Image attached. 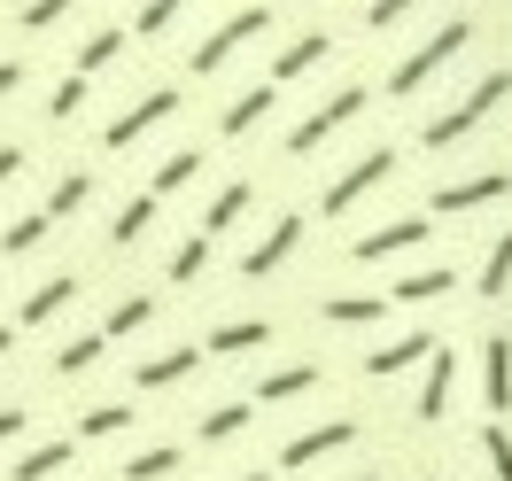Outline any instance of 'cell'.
Listing matches in <instances>:
<instances>
[{
  "mask_svg": "<svg viewBox=\"0 0 512 481\" xmlns=\"http://www.w3.org/2000/svg\"><path fill=\"white\" fill-rule=\"evenodd\" d=\"M125 427H132V404H94V412H78V443H109Z\"/></svg>",
  "mask_w": 512,
  "mask_h": 481,
  "instance_id": "31",
  "label": "cell"
},
{
  "mask_svg": "<svg viewBox=\"0 0 512 481\" xmlns=\"http://www.w3.org/2000/svg\"><path fill=\"white\" fill-rule=\"evenodd\" d=\"M86 94H94V78H78V70H70L63 86H55V94H47V117H55V125H70V117H78V109H86Z\"/></svg>",
  "mask_w": 512,
  "mask_h": 481,
  "instance_id": "37",
  "label": "cell"
},
{
  "mask_svg": "<svg viewBox=\"0 0 512 481\" xmlns=\"http://www.w3.org/2000/svg\"><path fill=\"white\" fill-rule=\"evenodd\" d=\"M357 443V419H326V427H303V435H288L280 443V474H303V466H319V458H334V450Z\"/></svg>",
  "mask_w": 512,
  "mask_h": 481,
  "instance_id": "13",
  "label": "cell"
},
{
  "mask_svg": "<svg viewBox=\"0 0 512 481\" xmlns=\"http://www.w3.org/2000/svg\"><path fill=\"white\" fill-rule=\"evenodd\" d=\"M194 171H202V148H171V156L156 163V179H148V194L163 202V194H179V187H187Z\"/></svg>",
  "mask_w": 512,
  "mask_h": 481,
  "instance_id": "28",
  "label": "cell"
},
{
  "mask_svg": "<svg viewBox=\"0 0 512 481\" xmlns=\"http://www.w3.org/2000/svg\"><path fill=\"white\" fill-rule=\"evenodd\" d=\"M481 458H489V474H497V481H512V427H505V419L481 427Z\"/></svg>",
  "mask_w": 512,
  "mask_h": 481,
  "instance_id": "38",
  "label": "cell"
},
{
  "mask_svg": "<svg viewBox=\"0 0 512 481\" xmlns=\"http://www.w3.org/2000/svg\"><path fill=\"white\" fill-rule=\"evenodd\" d=\"M24 427H32V412H0V443H16Z\"/></svg>",
  "mask_w": 512,
  "mask_h": 481,
  "instance_id": "42",
  "label": "cell"
},
{
  "mask_svg": "<svg viewBox=\"0 0 512 481\" xmlns=\"http://www.w3.org/2000/svg\"><path fill=\"white\" fill-rule=\"evenodd\" d=\"M249 412L256 404H210V412H202V443H233V435L249 427Z\"/></svg>",
  "mask_w": 512,
  "mask_h": 481,
  "instance_id": "33",
  "label": "cell"
},
{
  "mask_svg": "<svg viewBox=\"0 0 512 481\" xmlns=\"http://www.w3.org/2000/svg\"><path fill=\"white\" fill-rule=\"evenodd\" d=\"M249 202H256L249 179H225V187L210 194V210H202V233H210V241H218V233H233V225L249 218Z\"/></svg>",
  "mask_w": 512,
  "mask_h": 481,
  "instance_id": "21",
  "label": "cell"
},
{
  "mask_svg": "<svg viewBox=\"0 0 512 481\" xmlns=\"http://www.w3.org/2000/svg\"><path fill=\"white\" fill-rule=\"evenodd\" d=\"M16 171H24V148H16V140H0V187H8Z\"/></svg>",
  "mask_w": 512,
  "mask_h": 481,
  "instance_id": "41",
  "label": "cell"
},
{
  "mask_svg": "<svg viewBox=\"0 0 512 481\" xmlns=\"http://www.w3.org/2000/svg\"><path fill=\"white\" fill-rule=\"evenodd\" d=\"M435 202V218H474V210H489V202H512V171H466V179H443V187L427 194Z\"/></svg>",
  "mask_w": 512,
  "mask_h": 481,
  "instance_id": "8",
  "label": "cell"
},
{
  "mask_svg": "<svg viewBox=\"0 0 512 481\" xmlns=\"http://www.w3.org/2000/svg\"><path fill=\"white\" fill-rule=\"evenodd\" d=\"M419 481H435V474H419Z\"/></svg>",
  "mask_w": 512,
  "mask_h": 481,
  "instance_id": "47",
  "label": "cell"
},
{
  "mask_svg": "<svg viewBox=\"0 0 512 481\" xmlns=\"http://www.w3.org/2000/svg\"><path fill=\"white\" fill-rule=\"evenodd\" d=\"M474 288H481V303H505V295H512V225L489 233V257H481Z\"/></svg>",
  "mask_w": 512,
  "mask_h": 481,
  "instance_id": "19",
  "label": "cell"
},
{
  "mask_svg": "<svg viewBox=\"0 0 512 481\" xmlns=\"http://www.w3.org/2000/svg\"><path fill=\"white\" fill-rule=\"evenodd\" d=\"M86 202H94V171H63V179H55V194H47V218L63 225V218H78Z\"/></svg>",
  "mask_w": 512,
  "mask_h": 481,
  "instance_id": "25",
  "label": "cell"
},
{
  "mask_svg": "<svg viewBox=\"0 0 512 481\" xmlns=\"http://www.w3.org/2000/svg\"><path fill=\"white\" fill-rule=\"evenodd\" d=\"M350 481H381V474H350Z\"/></svg>",
  "mask_w": 512,
  "mask_h": 481,
  "instance_id": "46",
  "label": "cell"
},
{
  "mask_svg": "<svg viewBox=\"0 0 512 481\" xmlns=\"http://www.w3.org/2000/svg\"><path fill=\"white\" fill-rule=\"evenodd\" d=\"M512 101V70H489V78H474L466 94L450 101V109H435L427 125H419V148L427 156H443V148H466L474 132H489V117Z\"/></svg>",
  "mask_w": 512,
  "mask_h": 481,
  "instance_id": "1",
  "label": "cell"
},
{
  "mask_svg": "<svg viewBox=\"0 0 512 481\" xmlns=\"http://www.w3.org/2000/svg\"><path fill=\"white\" fill-rule=\"evenodd\" d=\"M458 288V264H412L396 288H388V303H435V295Z\"/></svg>",
  "mask_w": 512,
  "mask_h": 481,
  "instance_id": "20",
  "label": "cell"
},
{
  "mask_svg": "<svg viewBox=\"0 0 512 481\" xmlns=\"http://www.w3.org/2000/svg\"><path fill=\"white\" fill-rule=\"evenodd\" d=\"M101 350H109V334H78V342H63V350H55V373H63V381H78V373H86V365H101Z\"/></svg>",
  "mask_w": 512,
  "mask_h": 481,
  "instance_id": "32",
  "label": "cell"
},
{
  "mask_svg": "<svg viewBox=\"0 0 512 481\" xmlns=\"http://www.w3.org/2000/svg\"><path fill=\"white\" fill-rule=\"evenodd\" d=\"M8 350H16V326H0V357H8Z\"/></svg>",
  "mask_w": 512,
  "mask_h": 481,
  "instance_id": "44",
  "label": "cell"
},
{
  "mask_svg": "<svg viewBox=\"0 0 512 481\" xmlns=\"http://www.w3.org/2000/svg\"><path fill=\"white\" fill-rule=\"evenodd\" d=\"M481 412L512 419V334H505V326L481 334Z\"/></svg>",
  "mask_w": 512,
  "mask_h": 481,
  "instance_id": "9",
  "label": "cell"
},
{
  "mask_svg": "<svg viewBox=\"0 0 512 481\" xmlns=\"http://www.w3.org/2000/svg\"><path fill=\"white\" fill-rule=\"evenodd\" d=\"M319 319L326 326H381L388 319V295H326Z\"/></svg>",
  "mask_w": 512,
  "mask_h": 481,
  "instance_id": "24",
  "label": "cell"
},
{
  "mask_svg": "<svg viewBox=\"0 0 512 481\" xmlns=\"http://www.w3.org/2000/svg\"><path fill=\"white\" fill-rule=\"evenodd\" d=\"M474 32H481L474 16H450V24H435V32H427L412 55H404V63L388 70V101H412L419 86H435V78H443V70L458 63L466 47H474Z\"/></svg>",
  "mask_w": 512,
  "mask_h": 481,
  "instance_id": "2",
  "label": "cell"
},
{
  "mask_svg": "<svg viewBox=\"0 0 512 481\" xmlns=\"http://www.w3.org/2000/svg\"><path fill=\"white\" fill-rule=\"evenodd\" d=\"M388 179H396V148H365L357 163H342V171L326 179V194H319V218H350L357 202H365L373 187H388Z\"/></svg>",
  "mask_w": 512,
  "mask_h": 481,
  "instance_id": "4",
  "label": "cell"
},
{
  "mask_svg": "<svg viewBox=\"0 0 512 481\" xmlns=\"http://www.w3.org/2000/svg\"><path fill=\"white\" fill-rule=\"evenodd\" d=\"M419 0H365V32H396V24H412Z\"/></svg>",
  "mask_w": 512,
  "mask_h": 481,
  "instance_id": "39",
  "label": "cell"
},
{
  "mask_svg": "<svg viewBox=\"0 0 512 481\" xmlns=\"http://www.w3.org/2000/svg\"><path fill=\"white\" fill-rule=\"evenodd\" d=\"M427 233H435L427 218H388V225H373V233H357V241H350V264L412 257V249H427Z\"/></svg>",
  "mask_w": 512,
  "mask_h": 481,
  "instance_id": "12",
  "label": "cell"
},
{
  "mask_svg": "<svg viewBox=\"0 0 512 481\" xmlns=\"http://www.w3.org/2000/svg\"><path fill=\"white\" fill-rule=\"evenodd\" d=\"M63 16H70V0H24V8H16V24H24V32H55Z\"/></svg>",
  "mask_w": 512,
  "mask_h": 481,
  "instance_id": "40",
  "label": "cell"
},
{
  "mask_svg": "<svg viewBox=\"0 0 512 481\" xmlns=\"http://www.w3.org/2000/svg\"><path fill=\"white\" fill-rule=\"evenodd\" d=\"M148 225H156V194H132L125 210L109 218V249H132V241H140Z\"/></svg>",
  "mask_w": 512,
  "mask_h": 481,
  "instance_id": "26",
  "label": "cell"
},
{
  "mask_svg": "<svg viewBox=\"0 0 512 481\" xmlns=\"http://www.w3.org/2000/svg\"><path fill=\"white\" fill-rule=\"evenodd\" d=\"M171 474H179V450H171V443L132 450V466H125V481H171Z\"/></svg>",
  "mask_w": 512,
  "mask_h": 481,
  "instance_id": "34",
  "label": "cell"
},
{
  "mask_svg": "<svg viewBox=\"0 0 512 481\" xmlns=\"http://www.w3.org/2000/svg\"><path fill=\"white\" fill-rule=\"evenodd\" d=\"M24 78H32V70H24V63H0V101L16 94V86H24Z\"/></svg>",
  "mask_w": 512,
  "mask_h": 481,
  "instance_id": "43",
  "label": "cell"
},
{
  "mask_svg": "<svg viewBox=\"0 0 512 481\" xmlns=\"http://www.w3.org/2000/svg\"><path fill=\"white\" fill-rule=\"evenodd\" d=\"M70 295H78V272H55V280H39L32 295H24V311H16V326H47L55 311H63Z\"/></svg>",
  "mask_w": 512,
  "mask_h": 481,
  "instance_id": "22",
  "label": "cell"
},
{
  "mask_svg": "<svg viewBox=\"0 0 512 481\" xmlns=\"http://www.w3.org/2000/svg\"><path fill=\"white\" fill-rule=\"evenodd\" d=\"M326 55H334V39H326V32H303V39H288V47L272 55V70H264V78H272V86H295V78H311Z\"/></svg>",
  "mask_w": 512,
  "mask_h": 481,
  "instance_id": "15",
  "label": "cell"
},
{
  "mask_svg": "<svg viewBox=\"0 0 512 481\" xmlns=\"http://www.w3.org/2000/svg\"><path fill=\"white\" fill-rule=\"evenodd\" d=\"M241 481H272V474H241Z\"/></svg>",
  "mask_w": 512,
  "mask_h": 481,
  "instance_id": "45",
  "label": "cell"
},
{
  "mask_svg": "<svg viewBox=\"0 0 512 481\" xmlns=\"http://www.w3.org/2000/svg\"><path fill=\"white\" fill-rule=\"evenodd\" d=\"M365 109H373V86H357V78H350V86H334L319 109H303V117L288 125V156H295V163H303V156H319L326 140H334L342 125H357Z\"/></svg>",
  "mask_w": 512,
  "mask_h": 481,
  "instance_id": "3",
  "label": "cell"
},
{
  "mask_svg": "<svg viewBox=\"0 0 512 481\" xmlns=\"http://www.w3.org/2000/svg\"><path fill=\"white\" fill-rule=\"evenodd\" d=\"M319 381H326L319 365H272V373L249 388V404H295V396H311Z\"/></svg>",
  "mask_w": 512,
  "mask_h": 481,
  "instance_id": "17",
  "label": "cell"
},
{
  "mask_svg": "<svg viewBox=\"0 0 512 481\" xmlns=\"http://www.w3.org/2000/svg\"><path fill=\"white\" fill-rule=\"evenodd\" d=\"M140 326H156V295H125V303L101 319V334H109V342H125V334H140Z\"/></svg>",
  "mask_w": 512,
  "mask_h": 481,
  "instance_id": "29",
  "label": "cell"
},
{
  "mask_svg": "<svg viewBox=\"0 0 512 481\" xmlns=\"http://www.w3.org/2000/svg\"><path fill=\"white\" fill-rule=\"evenodd\" d=\"M272 109H280V86H272V78H256L249 94H233V101H225V117H218V140H241V132H256L264 117H272Z\"/></svg>",
  "mask_w": 512,
  "mask_h": 481,
  "instance_id": "14",
  "label": "cell"
},
{
  "mask_svg": "<svg viewBox=\"0 0 512 481\" xmlns=\"http://www.w3.org/2000/svg\"><path fill=\"white\" fill-rule=\"evenodd\" d=\"M303 233H311V218H303V210H280V218L264 225L249 249H241V280H272V272L303 249Z\"/></svg>",
  "mask_w": 512,
  "mask_h": 481,
  "instance_id": "7",
  "label": "cell"
},
{
  "mask_svg": "<svg viewBox=\"0 0 512 481\" xmlns=\"http://www.w3.org/2000/svg\"><path fill=\"white\" fill-rule=\"evenodd\" d=\"M70 458H78V443H63V435H55V443H32L16 466H8V481H55Z\"/></svg>",
  "mask_w": 512,
  "mask_h": 481,
  "instance_id": "23",
  "label": "cell"
},
{
  "mask_svg": "<svg viewBox=\"0 0 512 481\" xmlns=\"http://www.w3.org/2000/svg\"><path fill=\"white\" fill-rule=\"evenodd\" d=\"M450 396H458V350H450V342H435V357H427V365H419V427H443L450 419Z\"/></svg>",
  "mask_w": 512,
  "mask_h": 481,
  "instance_id": "10",
  "label": "cell"
},
{
  "mask_svg": "<svg viewBox=\"0 0 512 481\" xmlns=\"http://www.w3.org/2000/svg\"><path fill=\"white\" fill-rule=\"evenodd\" d=\"M117 55H125V32H117V24H101V32L78 47V63H70V70H78V78H94V70H109Z\"/></svg>",
  "mask_w": 512,
  "mask_h": 481,
  "instance_id": "30",
  "label": "cell"
},
{
  "mask_svg": "<svg viewBox=\"0 0 512 481\" xmlns=\"http://www.w3.org/2000/svg\"><path fill=\"white\" fill-rule=\"evenodd\" d=\"M47 225H55L47 210H24V218L0 233V249H8V257H24V249H39V241H47Z\"/></svg>",
  "mask_w": 512,
  "mask_h": 481,
  "instance_id": "36",
  "label": "cell"
},
{
  "mask_svg": "<svg viewBox=\"0 0 512 481\" xmlns=\"http://www.w3.org/2000/svg\"><path fill=\"white\" fill-rule=\"evenodd\" d=\"M427 357H435V334H427V326H404V334H388V342L365 350V381H396V373H412Z\"/></svg>",
  "mask_w": 512,
  "mask_h": 481,
  "instance_id": "11",
  "label": "cell"
},
{
  "mask_svg": "<svg viewBox=\"0 0 512 481\" xmlns=\"http://www.w3.org/2000/svg\"><path fill=\"white\" fill-rule=\"evenodd\" d=\"M194 365H202V350H194V342H179V350H156V357H140V365H132V388H179Z\"/></svg>",
  "mask_w": 512,
  "mask_h": 481,
  "instance_id": "16",
  "label": "cell"
},
{
  "mask_svg": "<svg viewBox=\"0 0 512 481\" xmlns=\"http://www.w3.org/2000/svg\"><path fill=\"white\" fill-rule=\"evenodd\" d=\"M179 8H194V0H140V16H132V32H140V39H163L171 24H179Z\"/></svg>",
  "mask_w": 512,
  "mask_h": 481,
  "instance_id": "35",
  "label": "cell"
},
{
  "mask_svg": "<svg viewBox=\"0 0 512 481\" xmlns=\"http://www.w3.org/2000/svg\"><path fill=\"white\" fill-rule=\"evenodd\" d=\"M264 32H272V8H233V16H225L218 32H210L202 47H194V78H218V70L233 63V55L249 47V39H264Z\"/></svg>",
  "mask_w": 512,
  "mask_h": 481,
  "instance_id": "5",
  "label": "cell"
},
{
  "mask_svg": "<svg viewBox=\"0 0 512 481\" xmlns=\"http://www.w3.org/2000/svg\"><path fill=\"white\" fill-rule=\"evenodd\" d=\"M264 342H272V319H225V326L202 334L210 357H249V350H264Z\"/></svg>",
  "mask_w": 512,
  "mask_h": 481,
  "instance_id": "18",
  "label": "cell"
},
{
  "mask_svg": "<svg viewBox=\"0 0 512 481\" xmlns=\"http://www.w3.org/2000/svg\"><path fill=\"white\" fill-rule=\"evenodd\" d=\"M179 109H187V94H179V86H148V94L132 101V109H117V117H109V132H101V148H109V156H117V148H132V140H140V132H156V125H171V117H179Z\"/></svg>",
  "mask_w": 512,
  "mask_h": 481,
  "instance_id": "6",
  "label": "cell"
},
{
  "mask_svg": "<svg viewBox=\"0 0 512 481\" xmlns=\"http://www.w3.org/2000/svg\"><path fill=\"white\" fill-rule=\"evenodd\" d=\"M163 272H171V288H194V280L210 272V233H187V241L171 249V264H163Z\"/></svg>",
  "mask_w": 512,
  "mask_h": 481,
  "instance_id": "27",
  "label": "cell"
}]
</instances>
